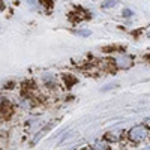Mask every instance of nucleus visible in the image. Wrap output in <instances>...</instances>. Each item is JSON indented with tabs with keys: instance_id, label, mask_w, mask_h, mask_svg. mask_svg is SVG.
Instances as JSON below:
<instances>
[{
	"instance_id": "nucleus-1",
	"label": "nucleus",
	"mask_w": 150,
	"mask_h": 150,
	"mask_svg": "<svg viewBox=\"0 0 150 150\" xmlns=\"http://www.w3.org/2000/svg\"><path fill=\"white\" fill-rule=\"evenodd\" d=\"M146 135H147V129L144 125H137L129 131V138L132 141H141L146 138Z\"/></svg>"
},
{
	"instance_id": "nucleus-2",
	"label": "nucleus",
	"mask_w": 150,
	"mask_h": 150,
	"mask_svg": "<svg viewBox=\"0 0 150 150\" xmlns=\"http://www.w3.org/2000/svg\"><path fill=\"white\" fill-rule=\"evenodd\" d=\"M93 150H107V144L105 143H95Z\"/></svg>"
},
{
	"instance_id": "nucleus-3",
	"label": "nucleus",
	"mask_w": 150,
	"mask_h": 150,
	"mask_svg": "<svg viewBox=\"0 0 150 150\" xmlns=\"http://www.w3.org/2000/svg\"><path fill=\"white\" fill-rule=\"evenodd\" d=\"M116 5V2H107V3H104V8H110V6H114Z\"/></svg>"
},
{
	"instance_id": "nucleus-4",
	"label": "nucleus",
	"mask_w": 150,
	"mask_h": 150,
	"mask_svg": "<svg viewBox=\"0 0 150 150\" xmlns=\"http://www.w3.org/2000/svg\"><path fill=\"white\" fill-rule=\"evenodd\" d=\"M143 150H150V147H144V149H143Z\"/></svg>"
}]
</instances>
